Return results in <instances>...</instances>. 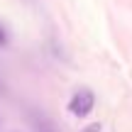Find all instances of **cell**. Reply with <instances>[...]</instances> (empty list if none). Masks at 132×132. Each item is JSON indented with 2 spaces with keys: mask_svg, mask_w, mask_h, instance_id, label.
Instances as JSON below:
<instances>
[{
  "mask_svg": "<svg viewBox=\"0 0 132 132\" xmlns=\"http://www.w3.org/2000/svg\"><path fill=\"white\" fill-rule=\"evenodd\" d=\"M93 108H95V95H93V90H88V88L76 90L73 98L69 100V110H71V115H76V118H86Z\"/></svg>",
  "mask_w": 132,
  "mask_h": 132,
  "instance_id": "cell-1",
  "label": "cell"
},
{
  "mask_svg": "<svg viewBox=\"0 0 132 132\" xmlns=\"http://www.w3.org/2000/svg\"><path fill=\"white\" fill-rule=\"evenodd\" d=\"M34 130H37V132H54V127H52V122H49V120L47 118H44V115H34Z\"/></svg>",
  "mask_w": 132,
  "mask_h": 132,
  "instance_id": "cell-2",
  "label": "cell"
},
{
  "mask_svg": "<svg viewBox=\"0 0 132 132\" xmlns=\"http://www.w3.org/2000/svg\"><path fill=\"white\" fill-rule=\"evenodd\" d=\"M7 44H10V32L5 24H0V47H7Z\"/></svg>",
  "mask_w": 132,
  "mask_h": 132,
  "instance_id": "cell-3",
  "label": "cell"
}]
</instances>
